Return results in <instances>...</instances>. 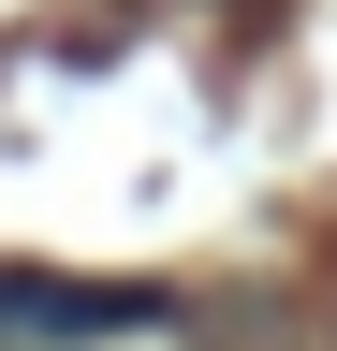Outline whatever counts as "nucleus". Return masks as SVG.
<instances>
[{
  "label": "nucleus",
  "instance_id": "f257e3e1",
  "mask_svg": "<svg viewBox=\"0 0 337 351\" xmlns=\"http://www.w3.org/2000/svg\"><path fill=\"white\" fill-rule=\"evenodd\" d=\"M0 322H45V337H132V322H161V293H73V278H0Z\"/></svg>",
  "mask_w": 337,
  "mask_h": 351
}]
</instances>
